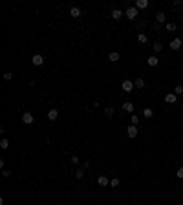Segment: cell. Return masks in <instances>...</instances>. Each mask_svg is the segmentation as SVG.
<instances>
[{
  "mask_svg": "<svg viewBox=\"0 0 183 205\" xmlns=\"http://www.w3.org/2000/svg\"><path fill=\"white\" fill-rule=\"evenodd\" d=\"M9 176H11V174H9V170H6V168H4V170H2V178H9Z\"/></svg>",
  "mask_w": 183,
  "mask_h": 205,
  "instance_id": "32",
  "label": "cell"
},
{
  "mask_svg": "<svg viewBox=\"0 0 183 205\" xmlns=\"http://www.w3.org/2000/svg\"><path fill=\"white\" fill-rule=\"evenodd\" d=\"M31 64H33V66H42V64H44V57L41 53L33 55V57H31Z\"/></svg>",
  "mask_w": 183,
  "mask_h": 205,
  "instance_id": "2",
  "label": "cell"
},
{
  "mask_svg": "<svg viewBox=\"0 0 183 205\" xmlns=\"http://www.w3.org/2000/svg\"><path fill=\"white\" fill-rule=\"evenodd\" d=\"M108 59H110L112 62H117V61L121 59V55L117 53V51H110V53H108Z\"/></svg>",
  "mask_w": 183,
  "mask_h": 205,
  "instance_id": "8",
  "label": "cell"
},
{
  "mask_svg": "<svg viewBox=\"0 0 183 205\" xmlns=\"http://www.w3.org/2000/svg\"><path fill=\"white\" fill-rule=\"evenodd\" d=\"M123 15H125V13H123L121 9H112V17H113V20H119Z\"/></svg>",
  "mask_w": 183,
  "mask_h": 205,
  "instance_id": "9",
  "label": "cell"
},
{
  "mask_svg": "<svg viewBox=\"0 0 183 205\" xmlns=\"http://www.w3.org/2000/svg\"><path fill=\"white\" fill-rule=\"evenodd\" d=\"M22 123H24V124H31V123H33V116H31L29 112L22 114Z\"/></svg>",
  "mask_w": 183,
  "mask_h": 205,
  "instance_id": "4",
  "label": "cell"
},
{
  "mask_svg": "<svg viewBox=\"0 0 183 205\" xmlns=\"http://www.w3.org/2000/svg\"><path fill=\"white\" fill-rule=\"evenodd\" d=\"M165 101L167 103H176V95H174V93H167V95H165Z\"/></svg>",
  "mask_w": 183,
  "mask_h": 205,
  "instance_id": "15",
  "label": "cell"
},
{
  "mask_svg": "<svg viewBox=\"0 0 183 205\" xmlns=\"http://www.w3.org/2000/svg\"><path fill=\"white\" fill-rule=\"evenodd\" d=\"M143 116H145V117H152V116H154L152 108H145V110H143Z\"/></svg>",
  "mask_w": 183,
  "mask_h": 205,
  "instance_id": "19",
  "label": "cell"
},
{
  "mask_svg": "<svg viewBox=\"0 0 183 205\" xmlns=\"http://www.w3.org/2000/svg\"><path fill=\"white\" fill-rule=\"evenodd\" d=\"M176 178L183 179V167H181V168H178V172H176Z\"/></svg>",
  "mask_w": 183,
  "mask_h": 205,
  "instance_id": "30",
  "label": "cell"
},
{
  "mask_svg": "<svg viewBox=\"0 0 183 205\" xmlns=\"http://www.w3.org/2000/svg\"><path fill=\"white\" fill-rule=\"evenodd\" d=\"M70 15H72L73 18H79V17L82 15V11H81L79 7H72V9H70Z\"/></svg>",
  "mask_w": 183,
  "mask_h": 205,
  "instance_id": "10",
  "label": "cell"
},
{
  "mask_svg": "<svg viewBox=\"0 0 183 205\" xmlns=\"http://www.w3.org/2000/svg\"><path fill=\"white\" fill-rule=\"evenodd\" d=\"M145 26H147V22H145V20H137V22H136V28H137V29H143Z\"/></svg>",
  "mask_w": 183,
  "mask_h": 205,
  "instance_id": "25",
  "label": "cell"
},
{
  "mask_svg": "<svg viewBox=\"0 0 183 205\" xmlns=\"http://www.w3.org/2000/svg\"><path fill=\"white\" fill-rule=\"evenodd\" d=\"M119 183H121V181H119V178H112V179H110V187H112V189L119 187Z\"/></svg>",
  "mask_w": 183,
  "mask_h": 205,
  "instance_id": "17",
  "label": "cell"
},
{
  "mask_svg": "<svg viewBox=\"0 0 183 205\" xmlns=\"http://www.w3.org/2000/svg\"><path fill=\"white\" fill-rule=\"evenodd\" d=\"M152 48H154V51H161V49H163V44H161V42H156Z\"/></svg>",
  "mask_w": 183,
  "mask_h": 205,
  "instance_id": "28",
  "label": "cell"
},
{
  "mask_svg": "<svg viewBox=\"0 0 183 205\" xmlns=\"http://www.w3.org/2000/svg\"><path fill=\"white\" fill-rule=\"evenodd\" d=\"M57 117H59V112H57V110H49V112H48V119H49V121H55Z\"/></svg>",
  "mask_w": 183,
  "mask_h": 205,
  "instance_id": "13",
  "label": "cell"
},
{
  "mask_svg": "<svg viewBox=\"0 0 183 205\" xmlns=\"http://www.w3.org/2000/svg\"><path fill=\"white\" fill-rule=\"evenodd\" d=\"M181 39H174V41H172L170 44H169V46H170V49H180L181 48Z\"/></svg>",
  "mask_w": 183,
  "mask_h": 205,
  "instance_id": "6",
  "label": "cell"
},
{
  "mask_svg": "<svg viewBox=\"0 0 183 205\" xmlns=\"http://www.w3.org/2000/svg\"><path fill=\"white\" fill-rule=\"evenodd\" d=\"M97 183H99V187H106V185H110V179H108L106 176H99Z\"/></svg>",
  "mask_w": 183,
  "mask_h": 205,
  "instance_id": "5",
  "label": "cell"
},
{
  "mask_svg": "<svg viewBox=\"0 0 183 205\" xmlns=\"http://www.w3.org/2000/svg\"><path fill=\"white\" fill-rule=\"evenodd\" d=\"M126 132H128V137H136V136H137V127H134V124H130Z\"/></svg>",
  "mask_w": 183,
  "mask_h": 205,
  "instance_id": "7",
  "label": "cell"
},
{
  "mask_svg": "<svg viewBox=\"0 0 183 205\" xmlns=\"http://www.w3.org/2000/svg\"><path fill=\"white\" fill-rule=\"evenodd\" d=\"M137 41H139L141 44H145L148 39H147V35H145V33H139V35H137Z\"/></svg>",
  "mask_w": 183,
  "mask_h": 205,
  "instance_id": "21",
  "label": "cell"
},
{
  "mask_svg": "<svg viewBox=\"0 0 183 205\" xmlns=\"http://www.w3.org/2000/svg\"><path fill=\"white\" fill-rule=\"evenodd\" d=\"M121 88H123V92H132L136 86H134V83H132V81H128V79H126V81H123Z\"/></svg>",
  "mask_w": 183,
  "mask_h": 205,
  "instance_id": "3",
  "label": "cell"
},
{
  "mask_svg": "<svg viewBox=\"0 0 183 205\" xmlns=\"http://www.w3.org/2000/svg\"><path fill=\"white\" fill-rule=\"evenodd\" d=\"M11 79H13V73H11V72H6V73H4V81H11Z\"/></svg>",
  "mask_w": 183,
  "mask_h": 205,
  "instance_id": "29",
  "label": "cell"
},
{
  "mask_svg": "<svg viewBox=\"0 0 183 205\" xmlns=\"http://www.w3.org/2000/svg\"><path fill=\"white\" fill-rule=\"evenodd\" d=\"M70 161H72L73 165H77V163H79V156H72V159H70Z\"/></svg>",
  "mask_w": 183,
  "mask_h": 205,
  "instance_id": "31",
  "label": "cell"
},
{
  "mask_svg": "<svg viewBox=\"0 0 183 205\" xmlns=\"http://www.w3.org/2000/svg\"><path fill=\"white\" fill-rule=\"evenodd\" d=\"M84 178V168H77L75 170V179H82Z\"/></svg>",
  "mask_w": 183,
  "mask_h": 205,
  "instance_id": "16",
  "label": "cell"
},
{
  "mask_svg": "<svg viewBox=\"0 0 183 205\" xmlns=\"http://www.w3.org/2000/svg\"><path fill=\"white\" fill-rule=\"evenodd\" d=\"M165 18H167L165 13H157V15H156V20H157V22H165Z\"/></svg>",
  "mask_w": 183,
  "mask_h": 205,
  "instance_id": "20",
  "label": "cell"
},
{
  "mask_svg": "<svg viewBox=\"0 0 183 205\" xmlns=\"http://www.w3.org/2000/svg\"><path fill=\"white\" fill-rule=\"evenodd\" d=\"M165 29H167V31H176V24L169 22V24H167V26H165Z\"/></svg>",
  "mask_w": 183,
  "mask_h": 205,
  "instance_id": "24",
  "label": "cell"
},
{
  "mask_svg": "<svg viewBox=\"0 0 183 205\" xmlns=\"http://www.w3.org/2000/svg\"><path fill=\"white\" fill-rule=\"evenodd\" d=\"M136 7H137V9H145V7H148V0H137V2H136Z\"/></svg>",
  "mask_w": 183,
  "mask_h": 205,
  "instance_id": "11",
  "label": "cell"
},
{
  "mask_svg": "<svg viewBox=\"0 0 183 205\" xmlns=\"http://www.w3.org/2000/svg\"><path fill=\"white\" fill-rule=\"evenodd\" d=\"M130 121H132V124H134V127H136V124H137V123H139V117H137V116H136V114H132V117H130Z\"/></svg>",
  "mask_w": 183,
  "mask_h": 205,
  "instance_id": "26",
  "label": "cell"
},
{
  "mask_svg": "<svg viewBox=\"0 0 183 205\" xmlns=\"http://www.w3.org/2000/svg\"><path fill=\"white\" fill-rule=\"evenodd\" d=\"M7 147H9V141H7V139H2V141H0V148H2V150H6Z\"/></svg>",
  "mask_w": 183,
  "mask_h": 205,
  "instance_id": "23",
  "label": "cell"
},
{
  "mask_svg": "<svg viewBox=\"0 0 183 205\" xmlns=\"http://www.w3.org/2000/svg\"><path fill=\"white\" fill-rule=\"evenodd\" d=\"M105 112H106V116H113V112H115V110H113V106H106Z\"/></svg>",
  "mask_w": 183,
  "mask_h": 205,
  "instance_id": "27",
  "label": "cell"
},
{
  "mask_svg": "<svg viewBox=\"0 0 183 205\" xmlns=\"http://www.w3.org/2000/svg\"><path fill=\"white\" fill-rule=\"evenodd\" d=\"M148 66H157V57H148Z\"/></svg>",
  "mask_w": 183,
  "mask_h": 205,
  "instance_id": "18",
  "label": "cell"
},
{
  "mask_svg": "<svg viewBox=\"0 0 183 205\" xmlns=\"http://www.w3.org/2000/svg\"><path fill=\"white\" fill-rule=\"evenodd\" d=\"M181 93H183V86H181V84H178V86L174 88V95H181Z\"/></svg>",
  "mask_w": 183,
  "mask_h": 205,
  "instance_id": "22",
  "label": "cell"
},
{
  "mask_svg": "<svg viewBox=\"0 0 183 205\" xmlns=\"http://www.w3.org/2000/svg\"><path fill=\"white\" fill-rule=\"evenodd\" d=\"M123 110H125V112H134V104L132 103H123Z\"/></svg>",
  "mask_w": 183,
  "mask_h": 205,
  "instance_id": "14",
  "label": "cell"
},
{
  "mask_svg": "<svg viewBox=\"0 0 183 205\" xmlns=\"http://www.w3.org/2000/svg\"><path fill=\"white\" fill-rule=\"evenodd\" d=\"M134 86H136V88H141V90L145 88V81H143V77H137V79H136V81H134Z\"/></svg>",
  "mask_w": 183,
  "mask_h": 205,
  "instance_id": "12",
  "label": "cell"
},
{
  "mask_svg": "<svg viewBox=\"0 0 183 205\" xmlns=\"http://www.w3.org/2000/svg\"><path fill=\"white\" fill-rule=\"evenodd\" d=\"M125 17L128 18V20H136V17H137V7H128L126 13H125Z\"/></svg>",
  "mask_w": 183,
  "mask_h": 205,
  "instance_id": "1",
  "label": "cell"
}]
</instances>
